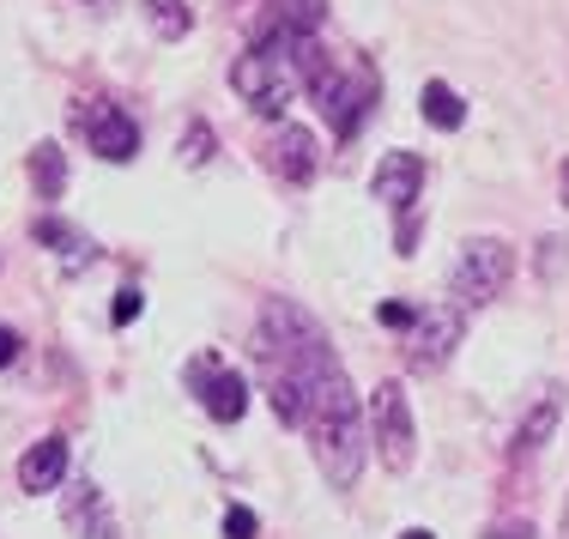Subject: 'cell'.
<instances>
[{"instance_id":"obj_1","label":"cell","mask_w":569,"mask_h":539,"mask_svg":"<svg viewBox=\"0 0 569 539\" xmlns=\"http://www.w3.org/2000/svg\"><path fill=\"white\" fill-rule=\"evenodd\" d=\"M254 352L267 370H291L303 388V419L297 430L316 449V467L333 491H351L363 473V455H370V430H363V407L351 395L346 363L333 358L328 333L309 309H297L291 298H267L261 309V333H254Z\"/></svg>"},{"instance_id":"obj_2","label":"cell","mask_w":569,"mask_h":539,"mask_svg":"<svg viewBox=\"0 0 569 539\" xmlns=\"http://www.w3.org/2000/svg\"><path fill=\"white\" fill-rule=\"evenodd\" d=\"M291 49H297L291 31H261L249 56H237V67H230L237 98L249 103L254 116H267V121H279L284 103L297 98V56Z\"/></svg>"},{"instance_id":"obj_3","label":"cell","mask_w":569,"mask_h":539,"mask_svg":"<svg viewBox=\"0 0 569 539\" xmlns=\"http://www.w3.org/2000/svg\"><path fill=\"white\" fill-rule=\"evenodd\" d=\"M515 279V249L503 237H472L460 249L455 273H449V291H455V309H485L509 291Z\"/></svg>"},{"instance_id":"obj_4","label":"cell","mask_w":569,"mask_h":539,"mask_svg":"<svg viewBox=\"0 0 569 539\" xmlns=\"http://www.w3.org/2000/svg\"><path fill=\"white\" fill-rule=\"evenodd\" d=\"M370 442L382 455L388 473H406L418 455V425H412V400H406L400 382H382L370 395Z\"/></svg>"},{"instance_id":"obj_5","label":"cell","mask_w":569,"mask_h":539,"mask_svg":"<svg viewBox=\"0 0 569 539\" xmlns=\"http://www.w3.org/2000/svg\"><path fill=\"white\" fill-rule=\"evenodd\" d=\"M460 316H467V309H455V303L412 309V321H406V370H418V376L442 370L449 352L460 346Z\"/></svg>"},{"instance_id":"obj_6","label":"cell","mask_w":569,"mask_h":539,"mask_svg":"<svg viewBox=\"0 0 569 539\" xmlns=\"http://www.w3.org/2000/svg\"><path fill=\"white\" fill-rule=\"evenodd\" d=\"M188 382H194V395H200V407H207V419L237 425L242 412H249V382H242V376L230 370V363H219L212 352H200V358H194Z\"/></svg>"},{"instance_id":"obj_7","label":"cell","mask_w":569,"mask_h":539,"mask_svg":"<svg viewBox=\"0 0 569 539\" xmlns=\"http://www.w3.org/2000/svg\"><path fill=\"white\" fill-rule=\"evenodd\" d=\"M79 128H86L91 152H98V158H110V164H128V158L140 152V121H133V116H121L116 103H91V110L79 116Z\"/></svg>"},{"instance_id":"obj_8","label":"cell","mask_w":569,"mask_h":539,"mask_svg":"<svg viewBox=\"0 0 569 539\" xmlns=\"http://www.w3.org/2000/svg\"><path fill=\"white\" fill-rule=\"evenodd\" d=\"M61 516H67V528H73V539H121L110 497H103V485H91V479H79L73 491H67Z\"/></svg>"},{"instance_id":"obj_9","label":"cell","mask_w":569,"mask_h":539,"mask_svg":"<svg viewBox=\"0 0 569 539\" xmlns=\"http://www.w3.org/2000/svg\"><path fill=\"white\" fill-rule=\"evenodd\" d=\"M376 200H382L388 212H412V200H418V188H425V158L418 152H388L382 164H376Z\"/></svg>"},{"instance_id":"obj_10","label":"cell","mask_w":569,"mask_h":539,"mask_svg":"<svg viewBox=\"0 0 569 539\" xmlns=\"http://www.w3.org/2000/svg\"><path fill=\"white\" fill-rule=\"evenodd\" d=\"M558 419H563V395H558V388H546V395L533 400V412H527V419L515 425V442H509V455H515V461H533V455L551 442V430H558Z\"/></svg>"},{"instance_id":"obj_11","label":"cell","mask_w":569,"mask_h":539,"mask_svg":"<svg viewBox=\"0 0 569 539\" xmlns=\"http://www.w3.org/2000/svg\"><path fill=\"white\" fill-rule=\"evenodd\" d=\"M61 479H67V442L61 437L31 442V449H24V461H19V491L43 497V491H56Z\"/></svg>"},{"instance_id":"obj_12","label":"cell","mask_w":569,"mask_h":539,"mask_svg":"<svg viewBox=\"0 0 569 539\" xmlns=\"http://www.w3.org/2000/svg\"><path fill=\"white\" fill-rule=\"evenodd\" d=\"M267 164H273V177H284V182H309L316 177V140L284 121L273 133V146H267Z\"/></svg>"},{"instance_id":"obj_13","label":"cell","mask_w":569,"mask_h":539,"mask_svg":"<svg viewBox=\"0 0 569 539\" xmlns=\"http://www.w3.org/2000/svg\"><path fill=\"white\" fill-rule=\"evenodd\" d=\"M418 103H425V121H430V128H442V133L467 121V103H460V91H455V86H442V79H430Z\"/></svg>"},{"instance_id":"obj_14","label":"cell","mask_w":569,"mask_h":539,"mask_svg":"<svg viewBox=\"0 0 569 539\" xmlns=\"http://www.w3.org/2000/svg\"><path fill=\"white\" fill-rule=\"evenodd\" d=\"M146 24H152L164 43H176V37H188V24H194V12H188V0H140Z\"/></svg>"},{"instance_id":"obj_15","label":"cell","mask_w":569,"mask_h":539,"mask_svg":"<svg viewBox=\"0 0 569 539\" xmlns=\"http://www.w3.org/2000/svg\"><path fill=\"white\" fill-rule=\"evenodd\" d=\"M31 177H37V188H43V200H61V188H67V164H61L56 146H37V152H31Z\"/></svg>"},{"instance_id":"obj_16","label":"cell","mask_w":569,"mask_h":539,"mask_svg":"<svg viewBox=\"0 0 569 539\" xmlns=\"http://www.w3.org/2000/svg\"><path fill=\"white\" fill-rule=\"evenodd\" d=\"M37 237H43V242H56V249L67 254V267H86V249H91V242L79 237V231H67L61 219H37Z\"/></svg>"},{"instance_id":"obj_17","label":"cell","mask_w":569,"mask_h":539,"mask_svg":"<svg viewBox=\"0 0 569 539\" xmlns=\"http://www.w3.org/2000/svg\"><path fill=\"white\" fill-rule=\"evenodd\" d=\"M212 158V128L207 121H188V133H182V164H207Z\"/></svg>"},{"instance_id":"obj_18","label":"cell","mask_w":569,"mask_h":539,"mask_svg":"<svg viewBox=\"0 0 569 539\" xmlns=\"http://www.w3.org/2000/svg\"><path fill=\"white\" fill-rule=\"evenodd\" d=\"M140 303H146L140 291H133V286H121V291H116V309H110V321H116V328H128V321L140 316Z\"/></svg>"},{"instance_id":"obj_19","label":"cell","mask_w":569,"mask_h":539,"mask_svg":"<svg viewBox=\"0 0 569 539\" xmlns=\"http://www.w3.org/2000/svg\"><path fill=\"white\" fill-rule=\"evenodd\" d=\"M254 509H224V539H254Z\"/></svg>"},{"instance_id":"obj_20","label":"cell","mask_w":569,"mask_h":539,"mask_svg":"<svg viewBox=\"0 0 569 539\" xmlns=\"http://www.w3.org/2000/svg\"><path fill=\"white\" fill-rule=\"evenodd\" d=\"M376 316H382V328H406V321H412V309H406V303H382Z\"/></svg>"},{"instance_id":"obj_21","label":"cell","mask_w":569,"mask_h":539,"mask_svg":"<svg viewBox=\"0 0 569 539\" xmlns=\"http://www.w3.org/2000/svg\"><path fill=\"white\" fill-rule=\"evenodd\" d=\"M558 267H563V242H546V254H539V273H558Z\"/></svg>"},{"instance_id":"obj_22","label":"cell","mask_w":569,"mask_h":539,"mask_svg":"<svg viewBox=\"0 0 569 539\" xmlns=\"http://www.w3.org/2000/svg\"><path fill=\"white\" fill-rule=\"evenodd\" d=\"M12 358H19V333H12V328H0V370H7Z\"/></svg>"},{"instance_id":"obj_23","label":"cell","mask_w":569,"mask_h":539,"mask_svg":"<svg viewBox=\"0 0 569 539\" xmlns=\"http://www.w3.org/2000/svg\"><path fill=\"white\" fill-rule=\"evenodd\" d=\"M491 539H533V528H527V521H515V528H497Z\"/></svg>"},{"instance_id":"obj_24","label":"cell","mask_w":569,"mask_h":539,"mask_svg":"<svg viewBox=\"0 0 569 539\" xmlns=\"http://www.w3.org/2000/svg\"><path fill=\"white\" fill-rule=\"evenodd\" d=\"M400 539H437V533H430V528H406Z\"/></svg>"},{"instance_id":"obj_25","label":"cell","mask_w":569,"mask_h":539,"mask_svg":"<svg viewBox=\"0 0 569 539\" xmlns=\"http://www.w3.org/2000/svg\"><path fill=\"white\" fill-rule=\"evenodd\" d=\"M563 207H569V164H563Z\"/></svg>"},{"instance_id":"obj_26","label":"cell","mask_w":569,"mask_h":539,"mask_svg":"<svg viewBox=\"0 0 569 539\" xmlns=\"http://www.w3.org/2000/svg\"><path fill=\"white\" fill-rule=\"evenodd\" d=\"M563 539H569V509H563Z\"/></svg>"}]
</instances>
